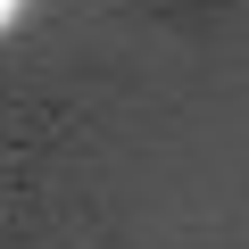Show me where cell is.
<instances>
[{
  "label": "cell",
  "instance_id": "cell-1",
  "mask_svg": "<svg viewBox=\"0 0 249 249\" xmlns=\"http://www.w3.org/2000/svg\"><path fill=\"white\" fill-rule=\"evenodd\" d=\"M9 9H17V0H0V25H9Z\"/></svg>",
  "mask_w": 249,
  "mask_h": 249
}]
</instances>
